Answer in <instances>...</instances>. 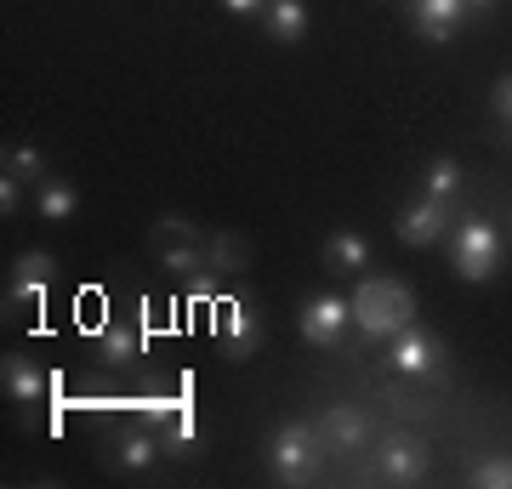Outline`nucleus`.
<instances>
[{"label": "nucleus", "mask_w": 512, "mask_h": 489, "mask_svg": "<svg viewBox=\"0 0 512 489\" xmlns=\"http://www.w3.org/2000/svg\"><path fill=\"white\" fill-rule=\"evenodd\" d=\"M348 302H353V330L365 342H393L399 330L416 325V296H410V285L404 279H387V273L359 279V290H353Z\"/></svg>", "instance_id": "1"}, {"label": "nucleus", "mask_w": 512, "mask_h": 489, "mask_svg": "<svg viewBox=\"0 0 512 489\" xmlns=\"http://www.w3.org/2000/svg\"><path fill=\"white\" fill-rule=\"evenodd\" d=\"M325 455H330V444L319 433V421H285V427L268 433V472H274L279 484H308V478H319Z\"/></svg>", "instance_id": "2"}, {"label": "nucleus", "mask_w": 512, "mask_h": 489, "mask_svg": "<svg viewBox=\"0 0 512 489\" xmlns=\"http://www.w3.org/2000/svg\"><path fill=\"white\" fill-rule=\"evenodd\" d=\"M450 262H456V273L467 279V285H484V279H495V268H501V228H495L490 217H456V228H450Z\"/></svg>", "instance_id": "3"}, {"label": "nucleus", "mask_w": 512, "mask_h": 489, "mask_svg": "<svg viewBox=\"0 0 512 489\" xmlns=\"http://www.w3.org/2000/svg\"><path fill=\"white\" fill-rule=\"evenodd\" d=\"M296 330H302V342L308 347H342L353 330V302L348 296H336V290H319L302 302L296 313Z\"/></svg>", "instance_id": "4"}, {"label": "nucleus", "mask_w": 512, "mask_h": 489, "mask_svg": "<svg viewBox=\"0 0 512 489\" xmlns=\"http://www.w3.org/2000/svg\"><path fill=\"white\" fill-rule=\"evenodd\" d=\"M387 364H393L399 376L421 381V376H444L450 353H444V342L427 325H410V330H399V336L387 342Z\"/></svg>", "instance_id": "5"}, {"label": "nucleus", "mask_w": 512, "mask_h": 489, "mask_svg": "<svg viewBox=\"0 0 512 489\" xmlns=\"http://www.w3.org/2000/svg\"><path fill=\"white\" fill-rule=\"evenodd\" d=\"M461 205L456 200H433V194H416V200L399 211V245H444L450 228H456Z\"/></svg>", "instance_id": "6"}, {"label": "nucleus", "mask_w": 512, "mask_h": 489, "mask_svg": "<svg viewBox=\"0 0 512 489\" xmlns=\"http://www.w3.org/2000/svg\"><path fill=\"white\" fill-rule=\"evenodd\" d=\"M427 467H433V455H427V444L410 438V433H387L382 444H376V478H382V484H421Z\"/></svg>", "instance_id": "7"}, {"label": "nucleus", "mask_w": 512, "mask_h": 489, "mask_svg": "<svg viewBox=\"0 0 512 489\" xmlns=\"http://www.w3.org/2000/svg\"><path fill=\"white\" fill-rule=\"evenodd\" d=\"M319 433H325L330 455H359L370 444V416L359 404H330L325 416H319Z\"/></svg>", "instance_id": "8"}, {"label": "nucleus", "mask_w": 512, "mask_h": 489, "mask_svg": "<svg viewBox=\"0 0 512 489\" xmlns=\"http://www.w3.org/2000/svg\"><path fill=\"white\" fill-rule=\"evenodd\" d=\"M467 18V0H410V23H416L421 40H433V46H450Z\"/></svg>", "instance_id": "9"}, {"label": "nucleus", "mask_w": 512, "mask_h": 489, "mask_svg": "<svg viewBox=\"0 0 512 489\" xmlns=\"http://www.w3.org/2000/svg\"><path fill=\"white\" fill-rule=\"evenodd\" d=\"M57 279V256L46 251H23L18 262H12V290H6V308H18V302H35L40 290Z\"/></svg>", "instance_id": "10"}, {"label": "nucleus", "mask_w": 512, "mask_h": 489, "mask_svg": "<svg viewBox=\"0 0 512 489\" xmlns=\"http://www.w3.org/2000/svg\"><path fill=\"white\" fill-rule=\"evenodd\" d=\"M222 347H228L234 359H251L256 347H262V319H256L251 302H228V308H222Z\"/></svg>", "instance_id": "11"}, {"label": "nucleus", "mask_w": 512, "mask_h": 489, "mask_svg": "<svg viewBox=\"0 0 512 489\" xmlns=\"http://www.w3.org/2000/svg\"><path fill=\"white\" fill-rule=\"evenodd\" d=\"M160 455H165L160 433H154V427H143V421L114 438V467H120V472H148Z\"/></svg>", "instance_id": "12"}, {"label": "nucleus", "mask_w": 512, "mask_h": 489, "mask_svg": "<svg viewBox=\"0 0 512 489\" xmlns=\"http://www.w3.org/2000/svg\"><path fill=\"white\" fill-rule=\"evenodd\" d=\"M0 387H6V399H12V404H23V410H29V404H40V393H46L52 381H46V370H40L35 359L12 353V359L0 364Z\"/></svg>", "instance_id": "13"}, {"label": "nucleus", "mask_w": 512, "mask_h": 489, "mask_svg": "<svg viewBox=\"0 0 512 489\" xmlns=\"http://www.w3.org/2000/svg\"><path fill=\"white\" fill-rule=\"evenodd\" d=\"M262 29H268L274 46H296V40L308 35V6H302V0H268Z\"/></svg>", "instance_id": "14"}, {"label": "nucleus", "mask_w": 512, "mask_h": 489, "mask_svg": "<svg viewBox=\"0 0 512 489\" xmlns=\"http://www.w3.org/2000/svg\"><path fill=\"white\" fill-rule=\"evenodd\" d=\"M325 268L330 273H365L370 268V245L359 228H336V234L325 239Z\"/></svg>", "instance_id": "15"}, {"label": "nucleus", "mask_w": 512, "mask_h": 489, "mask_svg": "<svg viewBox=\"0 0 512 489\" xmlns=\"http://www.w3.org/2000/svg\"><path fill=\"white\" fill-rule=\"evenodd\" d=\"M137 353H143V336H137L131 325H103L97 330V359L109 364V370H131Z\"/></svg>", "instance_id": "16"}, {"label": "nucleus", "mask_w": 512, "mask_h": 489, "mask_svg": "<svg viewBox=\"0 0 512 489\" xmlns=\"http://www.w3.org/2000/svg\"><path fill=\"white\" fill-rule=\"evenodd\" d=\"M160 444H165V455H171V461H194V455L205 450V433H200V421H194V410H177V416H171V427L160 433Z\"/></svg>", "instance_id": "17"}, {"label": "nucleus", "mask_w": 512, "mask_h": 489, "mask_svg": "<svg viewBox=\"0 0 512 489\" xmlns=\"http://www.w3.org/2000/svg\"><path fill=\"white\" fill-rule=\"evenodd\" d=\"M74 205H80L74 182H63V177H40V182H35V211H40L46 222H69Z\"/></svg>", "instance_id": "18"}, {"label": "nucleus", "mask_w": 512, "mask_h": 489, "mask_svg": "<svg viewBox=\"0 0 512 489\" xmlns=\"http://www.w3.org/2000/svg\"><path fill=\"white\" fill-rule=\"evenodd\" d=\"M461 188H467V171H461L450 154H439V160L427 165V177H421V194H433V200H456L461 205Z\"/></svg>", "instance_id": "19"}, {"label": "nucleus", "mask_w": 512, "mask_h": 489, "mask_svg": "<svg viewBox=\"0 0 512 489\" xmlns=\"http://www.w3.org/2000/svg\"><path fill=\"white\" fill-rule=\"evenodd\" d=\"M160 268L183 273V279H205L211 262H205V245H160Z\"/></svg>", "instance_id": "20"}, {"label": "nucleus", "mask_w": 512, "mask_h": 489, "mask_svg": "<svg viewBox=\"0 0 512 489\" xmlns=\"http://www.w3.org/2000/svg\"><path fill=\"white\" fill-rule=\"evenodd\" d=\"M148 234L160 239V245H205V228H200V222H188V217H177V211H171V217H160Z\"/></svg>", "instance_id": "21"}, {"label": "nucleus", "mask_w": 512, "mask_h": 489, "mask_svg": "<svg viewBox=\"0 0 512 489\" xmlns=\"http://www.w3.org/2000/svg\"><path fill=\"white\" fill-rule=\"evenodd\" d=\"M205 262H211V273H239V262H245V245H239L234 234H217V239H205Z\"/></svg>", "instance_id": "22"}, {"label": "nucleus", "mask_w": 512, "mask_h": 489, "mask_svg": "<svg viewBox=\"0 0 512 489\" xmlns=\"http://www.w3.org/2000/svg\"><path fill=\"white\" fill-rule=\"evenodd\" d=\"M473 489H512V455H484L473 472H467Z\"/></svg>", "instance_id": "23"}, {"label": "nucleus", "mask_w": 512, "mask_h": 489, "mask_svg": "<svg viewBox=\"0 0 512 489\" xmlns=\"http://www.w3.org/2000/svg\"><path fill=\"white\" fill-rule=\"evenodd\" d=\"M6 177H18V182H40V177H46V160H40L35 148H6Z\"/></svg>", "instance_id": "24"}, {"label": "nucleus", "mask_w": 512, "mask_h": 489, "mask_svg": "<svg viewBox=\"0 0 512 489\" xmlns=\"http://www.w3.org/2000/svg\"><path fill=\"white\" fill-rule=\"evenodd\" d=\"M177 410H183V404H171V399H143V404H137V421H143V427H154V433H165Z\"/></svg>", "instance_id": "25"}, {"label": "nucleus", "mask_w": 512, "mask_h": 489, "mask_svg": "<svg viewBox=\"0 0 512 489\" xmlns=\"http://www.w3.org/2000/svg\"><path fill=\"white\" fill-rule=\"evenodd\" d=\"M490 109H495V120H501V126H512V74H501V80H495Z\"/></svg>", "instance_id": "26"}, {"label": "nucleus", "mask_w": 512, "mask_h": 489, "mask_svg": "<svg viewBox=\"0 0 512 489\" xmlns=\"http://www.w3.org/2000/svg\"><path fill=\"white\" fill-rule=\"evenodd\" d=\"M18 205H23V182H18V177H0V211L12 217Z\"/></svg>", "instance_id": "27"}, {"label": "nucleus", "mask_w": 512, "mask_h": 489, "mask_svg": "<svg viewBox=\"0 0 512 489\" xmlns=\"http://www.w3.org/2000/svg\"><path fill=\"white\" fill-rule=\"evenodd\" d=\"M222 12H234V18H262L268 0H222Z\"/></svg>", "instance_id": "28"}, {"label": "nucleus", "mask_w": 512, "mask_h": 489, "mask_svg": "<svg viewBox=\"0 0 512 489\" xmlns=\"http://www.w3.org/2000/svg\"><path fill=\"white\" fill-rule=\"evenodd\" d=\"M495 0H467V12H490Z\"/></svg>", "instance_id": "29"}]
</instances>
